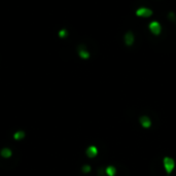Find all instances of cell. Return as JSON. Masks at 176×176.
<instances>
[{
    "label": "cell",
    "mask_w": 176,
    "mask_h": 176,
    "mask_svg": "<svg viewBox=\"0 0 176 176\" xmlns=\"http://www.w3.org/2000/svg\"><path fill=\"white\" fill-rule=\"evenodd\" d=\"M175 160H174L173 158H170V157H165L163 159V167L165 169L166 173L170 175L172 172L174 171L175 169Z\"/></svg>",
    "instance_id": "1"
},
{
    "label": "cell",
    "mask_w": 176,
    "mask_h": 176,
    "mask_svg": "<svg viewBox=\"0 0 176 176\" xmlns=\"http://www.w3.org/2000/svg\"><path fill=\"white\" fill-rule=\"evenodd\" d=\"M135 14L138 18H149V16H152L154 11H152L150 8L142 6V7H139L138 9H136Z\"/></svg>",
    "instance_id": "2"
},
{
    "label": "cell",
    "mask_w": 176,
    "mask_h": 176,
    "mask_svg": "<svg viewBox=\"0 0 176 176\" xmlns=\"http://www.w3.org/2000/svg\"><path fill=\"white\" fill-rule=\"evenodd\" d=\"M148 29L149 31L156 36H159L162 33V26L159 22L157 21H152L148 24Z\"/></svg>",
    "instance_id": "3"
},
{
    "label": "cell",
    "mask_w": 176,
    "mask_h": 176,
    "mask_svg": "<svg viewBox=\"0 0 176 176\" xmlns=\"http://www.w3.org/2000/svg\"><path fill=\"white\" fill-rule=\"evenodd\" d=\"M124 42L127 46H132L135 42V36L132 31H128L124 35Z\"/></svg>",
    "instance_id": "4"
},
{
    "label": "cell",
    "mask_w": 176,
    "mask_h": 176,
    "mask_svg": "<svg viewBox=\"0 0 176 176\" xmlns=\"http://www.w3.org/2000/svg\"><path fill=\"white\" fill-rule=\"evenodd\" d=\"M139 123H140L141 127L143 129H149L152 125V119H149L147 115H142V117H139Z\"/></svg>",
    "instance_id": "5"
},
{
    "label": "cell",
    "mask_w": 176,
    "mask_h": 176,
    "mask_svg": "<svg viewBox=\"0 0 176 176\" xmlns=\"http://www.w3.org/2000/svg\"><path fill=\"white\" fill-rule=\"evenodd\" d=\"M98 148L95 146V145H90L87 149H86V154L87 157L90 158V159H94L98 156Z\"/></svg>",
    "instance_id": "6"
},
{
    "label": "cell",
    "mask_w": 176,
    "mask_h": 176,
    "mask_svg": "<svg viewBox=\"0 0 176 176\" xmlns=\"http://www.w3.org/2000/svg\"><path fill=\"white\" fill-rule=\"evenodd\" d=\"M0 156L1 158L3 159H5V160H8V159H11L13 157V150L11 148H8V147H3L1 150H0Z\"/></svg>",
    "instance_id": "7"
},
{
    "label": "cell",
    "mask_w": 176,
    "mask_h": 176,
    "mask_svg": "<svg viewBox=\"0 0 176 176\" xmlns=\"http://www.w3.org/2000/svg\"><path fill=\"white\" fill-rule=\"evenodd\" d=\"M13 137H14L15 140L16 141H21L23 140V139L26 137V133H25V131H22V130H19L16 131V132L14 133V135H13Z\"/></svg>",
    "instance_id": "8"
},
{
    "label": "cell",
    "mask_w": 176,
    "mask_h": 176,
    "mask_svg": "<svg viewBox=\"0 0 176 176\" xmlns=\"http://www.w3.org/2000/svg\"><path fill=\"white\" fill-rule=\"evenodd\" d=\"M117 168L114 166H107L105 169V173L107 176H115L117 175Z\"/></svg>",
    "instance_id": "9"
},
{
    "label": "cell",
    "mask_w": 176,
    "mask_h": 176,
    "mask_svg": "<svg viewBox=\"0 0 176 176\" xmlns=\"http://www.w3.org/2000/svg\"><path fill=\"white\" fill-rule=\"evenodd\" d=\"M92 171V168H91V166L90 165H84L82 167H81V172L84 174H88L90 173Z\"/></svg>",
    "instance_id": "10"
},
{
    "label": "cell",
    "mask_w": 176,
    "mask_h": 176,
    "mask_svg": "<svg viewBox=\"0 0 176 176\" xmlns=\"http://www.w3.org/2000/svg\"><path fill=\"white\" fill-rule=\"evenodd\" d=\"M168 19L170 20V21H172V22H176V16L173 11H170L168 14Z\"/></svg>",
    "instance_id": "11"
}]
</instances>
